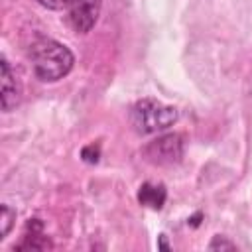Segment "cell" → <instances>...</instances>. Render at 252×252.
Masks as SVG:
<instances>
[{
	"mask_svg": "<svg viewBox=\"0 0 252 252\" xmlns=\"http://www.w3.org/2000/svg\"><path fill=\"white\" fill-rule=\"evenodd\" d=\"M30 61L32 71L39 81L55 83L73 69L75 57L67 45L51 37H39L30 47Z\"/></svg>",
	"mask_w": 252,
	"mask_h": 252,
	"instance_id": "cell-1",
	"label": "cell"
},
{
	"mask_svg": "<svg viewBox=\"0 0 252 252\" xmlns=\"http://www.w3.org/2000/svg\"><path fill=\"white\" fill-rule=\"evenodd\" d=\"M179 118L177 108L161 104L154 98L138 100L130 110V124L138 134H154L169 128Z\"/></svg>",
	"mask_w": 252,
	"mask_h": 252,
	"instance_id": "cell-2",
	"label": "cell"
},
{
	"mask_svg": "<svg viewBox=\"0 0 252 252\" xmlns=\"http://www.w3.org/2000/svg\"><path fill=\"white\" fill-rule=\"evenodd\" d=\"M144 158L154 165H171L177 163L183 156V138L179 134H163L152 140L144 150Z\"/></svg>",
	"mask_w": 252,
	"mask_h": 252,
	"instance_id": "cell-3",
	"label": "cell"
},
{
	"mask_svg": "<svg viewBox=\"0 0 252 252\" xmlns=\"http://www.w3.org/2000/svg\"><path fill=\"white\" fill-rule=\"evenodd\" d=\"M102 0H69L67 4V22L73 32L87 33L93 30L100 16Z\"/></svg>",
	"mask_w": 252,
	"mask_h": 252,
	"instance_id": "cell-4",
	"label": "cell"
},
{
	"mask_svg": "<svg viewBox=\"0 0 252 252\" xmlns=\"http://www.w3.org/2000/svg\"><path fill=\"white\" fill-rule=\"evenodd\" d=\"M2 89H0V98H2V110L10 112L18 106L20 102V85L16 81V75L8 63L6 57H2Z\"/></svg>",
	"mask_w": 252,
	"mask_h": 252,
	"instance_id": "cell-5",
	"label": "cell"
},
{
	"mask_svg": "<svg viewBox=\"0 0 252 252\" xmlns=\"http://www.w3.org/2000/svg\"><path fill=\"white\" fill-rule=\"evenodd\" d=\"M51 246L47 236H43V224L39 222V219H30V222L26 224V234L22 238V242L16 248H32V250H41Z\"/></svg>",
	"mask_w": 252,
	"mask_h": 252,
	"instance_id": "cell-6",
	"label": "cell"
},
{
	"mask_svg": "<svg viewBox=\"0 0 252 252\" xmlns=\"http://www.w3.org/2000/svg\"><path fill=\"white\" fill-rule=\"evenodd\" d=\"M165 197H167V193H165V187L161 183L159 185H156V183H144L140 187V191H138V201L142 205L150 207V209H161L163 203H165Z\"/></svg>",
	"mask_w": 252,
	"mask_h": 252,
	"instance_id": "cell-7",
	"label": "cell"
},
{
	"mask_svg": "<svg viewBox=\"0 0 252 252\" xmlns=\"http://www.w3.org/2000/svg\"><path fill=\"white\" fill-rule=\"evenodd\" d=\"M14 220H16V211L10 207V205H2V236L0 238H6L14 226Z\"/></svg>",
	"mask_w": 252,
	"mask_h": 252,
	"instance_id": "cell-8",
	"label": "cell"
},
{
	"mask_svg": "<svg viewBox=\"0 0 252 252\" xmlns=\"http://www.w3.org/2000/svg\"><path fill=\"white\" fill-rule=\"evenodd\" d=\"M98 156H100V148L98 144H89L81 150V158L87 161V163H96L98 161Z\"/></svg>",
	"mask_w": 252,
	"mask_h": 252,
	"instance_id": "cell-9",
	"label": "cell"
},
{
	"mask_svg": "<svg viewBox=\"0 0 252 252\" xmlns=\"http://www.w3.org/2000/svg\"><path fill=\"white\" fill-rule=\"evenodd\" d=\"M209 248H211V250H234L236 244L230 242V240H226L224 236H215V238L209 242Z\"/></svg>",
	"mask_w": 252,
	"mask_h": 252,
	"instance_id": "cell-10",
	"label": "cell"
},
{
	"mask_svg": "<svg viewBox=\"0 0 252 252\" xmlns=\"http://www.w3.org/2000/svg\"><path fill=\"white\" fill-rule=\"evenodd\" d=\"M37 2L49 10H65L69 4V0H37Z\"/></svg>",
	"mask_w": 252,
	"mask_h": 252,
	"instance_id": "cell-11",
	"label": "cell"
},
{
	"mask_svg": "<svg viewBox=\"0 0 252 252\" xmlns=\"http://www.w3.org/2000/svg\"><path fill=\"white\" fill-rule=\"evenodd\" d=\"M159 248H163V250H167V248H169V246H167V242H165V236H163V234L159 236Z\"/></svg>",
	"mask_w": 252,
	"mask_h": 252,
	"instance_id": "cell-12",
	"label": "cell"
}]
</instances>
